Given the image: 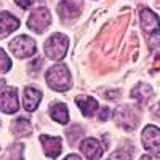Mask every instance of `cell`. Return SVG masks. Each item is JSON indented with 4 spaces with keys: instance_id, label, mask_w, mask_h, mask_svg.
I'll return each instance as SVG.
<instances>
[{
    "instance_id": "6",
    "label": "cell",
    "mask_w": 160,
    "mask_h": 160,
    "mask_svg": "<svg viewBox=\"0 0 160 160\" xmlns=\"http://www.w3.org/2000/svg\"><path fill=\"white\" fill-rule=\"evenodd\" d=\"M82 11V0H61L58 5V15L62 22H72L80 16Z\"/></svg>"
},
{
    "instance_id": "14",
    "label": "cell",
    "mask_w": 160,
    "mask_h": 160,
    "mask_svg": "<svg viewBox=\"0 0 160 160\" xmlns=\"http://www.w3.org/2000/svg\"><path fill=\"white\" fill-rule=\"evenodd\" d=\"M75 102L78 106L80 112H82L85 117H93L96 114V111L99 109V104L95 98L91 96H87V95H82V96H77L75 98Z\"/></svg>"
},
{
    "instance_id": "1",
    "label": "cell",
    "mask_w": 160,
    "mask_h": 160,
    "mask_svg": "<svg viewBox=\"0 0 160 160\" xmlns=\"http://www.w3.org/2000/svg\"><path fill=\"white\" fill-rule=\"evenodd\" d=\"M45 80L51 90L55 91H68L72 87V77L64 64H55L45 74Z\"/></svg>"
},
{
    "instance_id": "17",
    "label": "cell",
    "mask_w": 160,
    "mask_h": 160,
    "mask_svg": "<svg viewBox=\"0 0 160 160\" xmlns=\"http://www.w3.org/2000/svg\"><path fill=\"white\" fill-rule=\"evenodd\" d=\"M11 131L15 133L16 136H28V135H31V131H32V127H31V123H29V120L28 118H24V117H19V118H16L15 122H13V125H11Z\"/></svg>"
},
{
    "instance_id": "7",
    "label": "cell",
    "mask_w": 160,
    "mask_h": 160,
    "mask_svg": "<svg viewBox=\"0 0 160 160\" xmlns=\"http://www.w3.org/2000/svg\"><path fill=\"white\" fill-rule=\"evenodd\" d=\"M141 141H142V148L148 152L158 154L160 152V128H157L155 125H148L141 135Z\"/></svg>"
},
{
    "instance_id": "23",
    "label": "cell",
    "mask_w": 160,
    "mask_h": 160,
    "mask_svg": "<svg viewBox=\"0 0 160 160\" xmlns=\"http://www.w3.org/2000/svg\"><path fill=\"white\" fill-rule=\"evenodd\" d=\"M64 160H82V158H80L78 155H75V154H71V155H68V157H66Z\"/></svg>"
},
{
    "instance_id": "19",
    "label": "cell",
    "mask_w": 160,
    "mask_h": 160,
    "mask_svg": "<svg viewBox=\"0 0 160 160\" xmlns=\"http://www.w3.org/2000/svg\"><path fill=\"white\" fill-rule=\"evenodd\" d=\"M109 160H131V155H130L127 151L120 149V151H115V152L109 157Z\"/></svg>"
},
{
    "instance_id": "26",
    "label": "cell",
    "mask_w": 160,
    "mask_h": 160,
    "mask_svg": "<svg viewBox=\"0 0 160 160\" xmlns=\"http://www.w3.org/2000/svg\"><path fill=\"white\" fill-rule=\"evenodd\" d=\"M13 160H22V157H21V155H18V157H15Z\"/></svg>"
},
{
    "instance_id": "20",
    "label": "cell",
    "mask_w": 160,
    "mask_h": 160,
    "mask_svg": "<svg viewBox=\"0 0 160 160\" xmlns=\"http://www.w3.org/2000/svg\"><path fill=\"white\" fill-rule=\"evenodd\" d=\"M149 47H151V50H155V47H157V50L160 48V34H157V35H154V37L151 38Z\"/></svg>"
},
{
    "instance_id": "22",
    "label": "cell",
    "mask_w": 160,
    "mask_h": 160,
    "mask_svg": "<svg viewBox=\"0 0 160 160\" xmlns=\"http://www.w3.org/2000/svg\"><path fill=\"white\" fill-rule=\"evenodd\" d=\"M15 2L21 7V8H29L32 5V0H15Z\"/></svg>"
},
{
    "instance_id": "18",
    "label": "cell",
    "mask_w": 160,
    "mask_h": 160,
    "mask_svg": "<svg viewBox=\"0 0 160 160\" xmlns=\"http://www.w3.org/2000/svg\"><path fill=\"white\" fill-rule=\"evenodd\" d=\"M11 69V59L8 58L7 53L0 48V74H7Z\"/></svg>"
},
{
    "instance_id": "16",
    "label": "cell",
    "mask_w": 160,
    "mask_h": 160,
    "mask_svg": "<svg viewBox=\"0 0 160 160\" xmlns=\"http://www.w3.org/2000/svg\"><path fill=\"white\" fill-rule=\"evenodd\" d=\"M131 96L135 98L139 104H144V102H148L149 98L152 96V88L148 83H138L131 90Z\"/></svg>"
},
{
    "instance_id": "3",
    "label": "cell",
    "mask_w": 160,
    "mask_h": 160,
    "mask_svg": "<svg viewBox=\"0 0 160 160\" xmlns=\"http://www.w3.org/2000/svg\"><path fill=\"white\" fill-rule=\"evenodd\" d=\"M114 118L120 128L127 131L135 130L139 123V115L136 114L135 109H131L130 106H118L114 112Z\"/></svg>"
},
{
    "instance_id": "13",
    "label": "cell",
    "mask_w": 160,
    "mask_h": 160,
    "mask_svg": "<svg viewBox=\"0 0 160 160\" xmlns=\"http://www.w3.org/2000/svg\"><path fill=\"white\" fill-rule=\"evenodd\" d=\"M40 101H42V91L40 90H37L35 87H26L24 88L22 102H24V109L28 112H34Z\"/></svg>"
},
{
    "instance_id": "2",
    "label": "cell",
    "mask_w": 160,
    "mask_h": 160,
    "mask_svg": "<svg viewBox=\"0 0 160 160\" xmlns=\"http://www.w3.org/2000/svg\"><path fill=\"white\" fill-rule=\"evenodd\" d=\"M68 48H69V38L64 34L58 32L53 34L45 42V55L53 61H61L68 55Z\"/></svg>"
},
{
    "instance_id": "15",
    "label": "cell",
    "mask_w": 160,
    "mask_h": 160,
    "mask_svg": "<svg viewBox=\"0 0 160 160\" xmlns=\"http://www.w3.org/2000/svg\"><path fill=\"white\" fill-rule=\"evenodd\" d=\"M48 111H50L51 118L56 120L58 123L66 125L69 122V111H68V108H66V104H62V102H53V104H50Z\"/></svg>"
},
{
    "instance_id": "9",
    "label": "cell",
    "mask_w": 160,
    "mask_h": 160,
    "mask_svg": "<svg viewBox=\"0 0 160 160\" xmlns=\"http://www.w3.org/2000/svg\"><path fill=\"white\" fill-rule=\"evenodd\" d=\"M80 152H82L88 160H98L102 155L104 148L98 139L87 138V139H83L82 142H80Z\"/></svg>"
},
{
    "instance_id": "24",
    "label": "cell",
    "mask_w": 160,
    "mask_h": 160,
    "mask_svg": "<svg viewBox=\"0 0 160 160\" xmlns=\"http://www.w3.org/2000/svg\"><path fill=\"white\" fill-rule=\"evenodd\" d=\"M141 160H160V157H155V155H144Z\"/></svg>"
},
{
    "instance_id": "25",
    "label": "cell",
    "mask_w": 160,
    "mask_h": 160,
    "mask_svg": "<svg viewBox=\"0 0 160 160\" xmlns=\"http://www.w3.org/2000/svg\"><path fill=\"white\" fill-rule=\"evenodd\" d=\"M3 88H5V80L0 78V90H3Z\"/></svg>"
},
{
    "instance_id": "4",
    "label": "cell",
    "mask_w": 160,
    "mask_h": 160,
    "mask_svg": "<svg viewBox=\"0 0 160 160\" xmlns=\"http://www.w3.org/2000/svg\"><path fill=\"white\" fill-rule=\"evenodd\" d=\"M10 50H11V53L16 58L24 59V58H31L34 55L35 50H37V45H35V42L31 37L18 35L16 38H13L10 42Z\"/></svg>"
},
{
    "instance_id": "10",
    "label": "cell",
    "mask_w": 160,
    "mask_h": 160,
    "mask_svg": "<svg viewBox=\"0 0 160 160\" xmlns=\"http://www.w3.org/2000/svg\"><path fill=\"white\" fill-rule=\"evenodd\" d=\"M40 142H42L43 152L48 158H56L61 151H62V144H61V138L58 136H48V135H42L40 136Z\"/></svg>"
},
{
    "instance_id": "8",
    "label": "cell",
    "mask_w": 160,
    "mask_h": 160,
    "mask_svg": "<svg viewBox=\"0 0 160 160\" xmlns=\"http://www.w3.org/2000/svg\"><path fill=\"white\" fill-rule=\"evenodd\" d=\"M19 109L16 88H5L0 93V111L3 114H15Z\"/></svg>"
},
{
    "instance_id": "11",
    "label": "cell",
    "mask_w": 160,
    "mask_h": 160,
    "mask_svg": "<svg viewBox=\"0 0 160 160\" xmlns=\"http://www.w3.org/2000/svg\"><path fill=\"white\" fill-rule=\"evenodd\" d=\"M19 19L16 16H13L8 11L0 13V38L8 37L11 32H15L19 28Z\"/></svg>"
},
{
    "instance_id": "21",
    "label": "cell",
    "mask_w": 160,
    "mask_h": 160,
    "mask_svg": "<svg viewBox=\"0 0 160 160\" xmlns=\"http://www.w3.org/2000/svg\"><path fill=\"white\" fill-rule=\"evenodd\" d=\"M109 114H111L109 108H102L101 112H99V118H101V120H108V118H109Z\"/></svg>"
},
{
    "instance_id": "12",
    "label": "cell",
    "mask_w": 160,
    "mask_h": 160,
    "mask_svg": "<svg viewBox=\"0 0 160 160\" xmlns=\"http://www.w3.org/2000/svg\"><path fill=\"white\" fill-rule=\"evenodd\" d=\"M141 26L146 34H158L160 21L154 11H151L149 8H144L141 10Z\"/></svg>"
},
{
    "instance_id": "5",
    "label": "cell",
    "mask_w": 160,
    "mask_h": 160,
    "mask_svg": "<svg viewBox=\"0 0 160 160\" xmlns=\"http://www.w3.org/2000/svg\"><path fill=\"white\" fill-rule=\"evenodd\" d=\"M50 24H51V13L45 7H40V8L34 10L28 19V28L37 34L45 32Z\"/></svg>"
}]
</instances>
